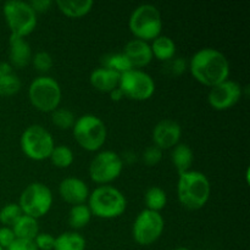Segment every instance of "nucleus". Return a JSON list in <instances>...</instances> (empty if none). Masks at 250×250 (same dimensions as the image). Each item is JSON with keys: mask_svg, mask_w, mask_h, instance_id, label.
I'll use <instances>...</instances> for the list:
<instances>
[{"mask_svg": "<svg viewBox=\"0 0 250 250\" xmlns=\"http://www.w3.org/2000/svg\"><path fill=\"white\" fill-rule=\"evenodd\" d=\"M188 68L195 81L210 88L229 80L231 71L229 59L215 48H203L194 53Z\"/></svg>", "mask_w": 250, "mask_h": 250, "instance_id": "nucleus-1", "label": "nucleus"}, {"mask_svg": "<svg viewBox=\"0 0 250 250\" xmlns=\"http://www.w3.org/2000/svg\"><path fill=\"white\" fill-rule=\"evenodd\" d=\"M177 198L188 210H199L207 205L211 195V183L203 172L189 170L178 175Z\"/></svg>", "mask_w": 250, "mask_h": 250, "instance_id": "nucleus-2", "label": "nucleus"}, {"mask_svg": "<svg viewBox=\"0 0 250 250\" xmlns=\"http://www.w3.org/2000/svg\"><path fill=\"white\" fill-rule=\"evenodd\" d=\"M88 207L92 215L104 220L117 219L127 209V199L124 193L114 186H99L88 198Z\"/></svg>", "mask_w": 250, "mask_h": 250, "instance_id": "nucleus-3", "label": "nucleus"}, {"mask_svg": "<svg viewBox=\"0 0 250 250\" xmlns=\"http://www.w3.org/2000/svg\"><path fill=\"white\" fill-rule=\"evenodd\" d=\"M128 28L136 39L151 42L163 31V17L155 5L142 4L132 11L128 20Z\"/></svg>", "mask_w": 250, "mask_h": 250, "instance_id": "nucleus-4", "label": "nucleus"}, {"mask_svg": "<svg viewBox=\"0 0 250 250\" xmlns=\"http://www.w3.org/2000/svg\"><path fill=\"white\" fill-rule=\"evenodd\" d=\"M72 133L78 146L87 151L100 150L107 138L104 121L93 114H85L76 119Z\"/></svg>", "mask_w": 250, "mask_h": 250, "instance_id": "nucleus-5", "label": "nucleus"}, {"mask_svg": "<svg viewBox=\"0 0 250 250\" xmlns=\"http://www.w3.org/2000/svg\"><path fill=\"white\" fill-rule=\"evenodd\" d=\"M31 104L41 112H53L60 107L62 92L55 78L50 76H39L34 78L28 87Z\"/></svg>", "mask_w": 250, "mask_h": 250, "instance_id": "nucleus-6", "label": "nucleus"}, {"mask_svg": "<svg viewBox=\"0 0 250 250\" xmlns=\"http://www.w3.org/2000/svg\"><path fill=\"white\" fill-rule=\"evenodd\" d=\"M20 146L22 153L28 159L43 161L49 159L55 146V142L48 129L41 125H31L22 132Z\"/></svg>", "mask_w": 250, "mask_h": 250, "instance_id": "nucleus-7", "label": "nucleus"}, {"mask_svg": "<svg viewBox=\"0 0 250 250\" xmlns=\"http://www.w3.org/2000/svg\"><path fill=\"white\" fill-rule=\"evenodd\" d=\"M53 202L54 197L50 188L42 182H33L22 190L17 204L23 215L38 220L50 211Z\"/></svg>", "mask_w": 250, "mask_h": 250, "instance_id": "nucleus-8", "label": "nucleus"}, {"mask_svg": "<svg viewBox=\"0 0 250 250\" xmlns=\"http://www.w3.org/2000/svg\"><path fill=\"white\" fill-rule=\"evenodd\" d=\"M2 14L11 34L23 37L32 33L37 27V14L29 2L11 0L2 5Z\"/></svg>", "mask_w": 250, "mask_h": 250, "instance_id": "nucleus-9", "label": "nucleus"}, {"mask_svg": "<svg viewBox=\"0 0 250 250\" xmlns=\"http://www.w3.org/2000/svg\"><path fill=\"white\" fill-rule=\"evenodd\" d=\"M124 171V159L112 150H103L93 158L89 165L90 180L100 186L116 181Z\"/></svg>", "mask_w": 250, "mask_h": 250, "instance_id": "nucleus-10", "label": "nucleus"}, {"mask_svg": "<svg viewBox=\"0 0 250 250\" xmlns=\"http://www.w3.org/2000/svg\"><path fill=\"white\" fill-rule=\"evenodd\" d=\"M119 89L128 99L144 102L150 99L155 93V82L146 71L132 68L121 75Z\"/></svg>", "mask_w": 250, "mask_h": 250, "instance_id": "nucleus-11", "label": "nucleus"}, {"mask_svg": "<svg viewBox=\"0 0 250 250\" xmlns=\"http://www.w3.org/2000/svg\"><path fill=\"white\" fill-rule=\"evenodd\" d=\"M165 220L160 212L144 209L137 215L132 226V237L139 246H150L163 236Z\"/></svg>", "mask_w": 250, "mask_h": 250, "instance_id": "nucleus-12", "label": "nucleus"}, {"mask_svg": "<svg viewBox=\"0 0 250 250\" xmlns=\"http://www.w3.org/2000/svg\"><path fill=\"white\" fill-rule=\"evenodd\" d=\"M243 95V88L238 82L226 80L210 88L208 103L216 111H226L238 104Z\"/></svg>", "mask_w": 250, "mask_h": 250, "instance_id": "nucleus-13", "label": "nucleus"}, {"mask_svg": "<svg viewBox=\"0 0 250 250\" xmlns=\"http://www.w3.org/2000/svg\"><path fill=\"white\" fill-rule=\"evenodd\" d=\"M182 136V127L173 120H163L153 128L154 146L160 150H168L177 146Z\"/></svg>", "mask_w": 250, "mask_h": 250, "instance_id": "nucleus-14", "label": "nucleus"}, {"mask_svg": "<svg viewBox=\"0 0 250 250\" xmlns=\"http://www.w3.org/2000/svg\"><path fill=\"white\" fill-rule=\"evenodd\" d=\"M59 194L61 199L73 205L85 204L89 198V188L87 183L78 177H66L59 185Z\"/></svg>", "mask_w": 250, "mask_h": 250, "instance_id": "nucleus-15", "label": "nucleus"}, {"mask_svg": "<svg viewBox=\"0 0 250 250\" xmlns=\"http://www.w3.org/2000/svg\"><path fill=\"white\" fill-rule=\"evenodd\" d=\"M124 54L128 61L131 62L133 68L146 67L153 60V53H151L150 44L148 42L141 41V39H132L125 45Z\"/></svg>", "mask_w": 250, "mask_h": 250, "instance_id": "nucleus-16", "label": "nucleus"}, {"mask_svg": "<svg viewBox=\"0 0 250 250\" xmlns=\"http://www.w3.org/2000/svg\"><path fill=\"white\" fill-rule=\"evenodd\" d=\"M9 63L12 67L23 68L31 62L33 54L26 38L11 34L9 39Z\"/></svg>", "mask_w": 250, "mask_h": 250, "instance_id": "nucleus-17", "label": "nucleus"}, {"mask_svg": "<svg viewBox=\"0 0 250 250\" xmlns=\"http://www.w3.org/2000/svg\"><path fill=\"white\" fill-rule=\"evenodd\" d=\"M120 77H121L120 73L100 66L90 72L89 82L92 87L99 92L111 93L112 90L119 88Z\"/></svg>", "mask_w": 250, "mask_h": 250, "instance_id": "nucleus-18", "label": "nucleus"}, {"mask_svg": "<svg viewBox=\"0 0 250 250\" xmlns=\"http://www.w3.org/2000/svg\"><path fill=\"white\" fill-rule=\"evenodd\" d=\"M56 6L61 14L71 19H80L92 11L94 1L92 0H58Z\"/></svg>", "mask_w": 250, "mask_h": 250, "instance_id": "nucleus-19", "label": "nucleus"}, {"mask_svg": "<svg viewBox=\"0 0 250 250\" xmlns=\"http://www.w3.org/2000/svg\"><path fill=\"white\" fill-rule=\"evenodd\" d=\"M150 48L153 58L158 59L159 61H163V62L172 60L176 55V43L172 38H170L168 36H164V34H160L154 41H151Z\"/></svg>", "mask_w": 250, "mask_h": 250, "instance_id": "nucleus-20", "label": "nucleus"}, {"mask_svg": "<svg viewBox=\"0 0 250 250\" xmlns=\"http://www.w3.org/2000/svg\"><path fill=\"white\" fill-rule=\"evenodd\" d=\"M171 160H172V164L177 170L178 175L187 172L190 170V166L194 160V154H193L192 148L186 143H178L177 146L172 148Z\"/></svg>", "mask_w": 250, "mask_h": 250, "instance_id": "nucleus-21", "label": "nucleus"}, {"mask_svg": "<svg viewBox=\"0 0 250 250\" xmlns=\"http://www.w3.org/2000/svg\"><path fill=\"white\" fill-rule=\"evenodd\" d=\"M12 231L16 238L19 239H29L33 241L39 233L38 220L33 219L27 215H22L14 225H12Z\"/></svg>", "mask_w": 250, "mask_h": 250, "instance_id": "nucleus-22", "label": "nucleus"}, {"mask_svg": "<svg viewBox=\"0 0 250 250\" xmlns=\"http://www.w3.org/2000/svg\"><path fill=\"white\" fill-rule=\"evenodd\" d=\"M54 250H85V239L76 231L63 232L55 237Z\"/></svg>", "mask_w": 250, "mask_h": 250, "instance_id": "nucleus-23", "label": "nucleus"}, {"mask_svg": "<svg viewBox=\"0 0 250 250\" xmlns=\"http://www.w3.org/2000/svg\"><path fill=\"white\" fill-rule=\"evenodd\" d=\"M92 216V211L87 204L73 205L68 212V225L73 229H84L90 222Z\"/></svg>", "mask_w": 250, "mask_h": 250, "instance_id": "nucleus-24", "label": "nucleus"}, {"mask_svg": "<svg viewBox=\"0 0 250 250\" xmlns=\"http://www.w3.org/2000/svg\"><path fill=\"white\" fill-rule=\"evenodd\" d=\"M144 203H146V209L151 210V211L160 212L161 210L165 209L167 204V195L163 188L158 186L148 188L144 194Z\"/></svg>", "mask_w": 250, "mask_h": 250, "instance_id": "nucleus-25", "label": "nucleus"}, {"mask_svg": "<svg viewBox=\"0 0 250 250\" xmlns=\"http://www.w3.org/2000/svg\"><path fill=\"white\" fill-rule=\"evenodd\" d=\"M51 164L58 168H67L75 161V154H73L72 149L67 146H55L53 151H51L50 156Z\"/></svg>", "mask_w": 250, "mask_h": 250, "instance_id": "nucleus-26", "label": "nucleus"}, {"mask_svg": "<svg viewBox=\"0 0 250 250\" xmlns=\"http://www.w3.org/2000/svg\"><path fill=\"white\" fill-rule=\"evenodd\" d=\"M102 63L103 67L115 71V72L120 73V75L133 68L124 53L107 54V55H105L102 59Z\"/></svg>", "mask_w": 250, "mask_h": 250, "instance_id": "nucleus-27", "label": "nucleus"}, {"mask_svg": "<svg viewBox=\"0 0 250 250\" xmlns=\"http://www.w3.org/2000/svg\"><path fill=\"white\" fill-rule=\"evenodd\" d=\"M51 122L59 129H70L75 125L76 116L71 110L66 107H58L51 112Z\"/></svg>", "mask_w": 250, "mask_h": 250, "instance_id": "nucleus-28", "label": "nucleus"}, {"mask_svg": "<svg viewBox=\"0 0 250 250\" xmlns=\"http://www.w3.org/2000/svg\"><path fill=\"white\" fill-rule=\"evenodd\" d=\"M21 89V81L14 72L0 75V95L12 97Z\"/></svg>", "mask_w": 250, "mask_h": 250, "instance_id": "nucleus-29", "label": "nucleus"}, {"mask_svg": "<svg viewBox=\"0 0 250 250\" xmlns=\"http://www.w3.org/2000/svg\"><path fill=\"white\" fill-rule=\"evenodd\" d=\"M23 215L21 208L16 203L6 204L0 210V222L6 227H12V225Z\"/></svg>", "mask_w": 250, "mask_h": 250, "instance_id": "nucleus-30", "label": "nucleus"}, {"mask_svg": "<svg viewBox=\"0 0 250 250\" xmlns=\"http://www.w3.org/2000/svg\"><path fill=\"white\" fill-rule=\"evenodd\" d=\"M32 63H33L34 68L37 71L42 73H46L50 71V68L53 67L54 60L53 56L48 53V51H37L33 56H32Z\"/></svg>", "mask_w": 250, "mask_h": 250, "instance_id": "nucleus-31", "label": "nucleus"}, {"mask_svg": "<svg viewBox=\"0 0 250 250\" xmlns=\"http://www.w3.org/2000/svg\"><path fill=\"white\" fill-rule=\"evenodd\" d=\"M163 158V150L155 146H148L143 153V161L146 166H155L158 165Z\"/></svg>", "mask_w": 250, "mask_h": 250, "instance_id": "nucleus-32", "label": "nucleus"}, {"mask_svg": "<svg viewBox=\"0 0 250 250\" xmlns=\"http://www.w3.org/2000/svg\"><path fill=\"white\" fill-rule=\"evenodd\" d=\"M38 250H54V244H55V237L50 233L45 232H39L36 238L33 239Z\"/></svg>", "mask_w": 250, "mask_h": 250, "instance_id": "nucleus-33", "label": "nucleus"}, {"mask_svg": "<svg viewBox=\"0 0 250 250\" xmlns=\"http://www.w3.org/2000/svg\"><path fill=\"white\" fill-rule=\"evenodd\" d=\"M15 239H16V237H15L14 231H12L11 227H0V247H1L2 249L6 250L10 246H11L12 242H14Z\"/></svg>", "mask_w": 250, "mask_h": 250, "instance_id": "nucleus-34", "label": "nucleus"}, {"mask_svg": "<svg viewBox=\"0 0 250 250\" xmlns=\"http://www.w3.org/2000/svg\"><path fill=\"white\" fill-rule=\"evenodd\" d=\"M6 250H38L33 241L16 238Z\"/></svg>", "mask_w": 250, "mask_h": 250, "instance_id": "nucleus-35", "label": "nucleus"}, {"mask_svg": "<svg viewBox=\"0 0 250 250\" xmlns=\"http://www.w3.org/2000/svg\"><path fill=\"white\" fill-rule=\"evenodd\" d=\"M167 66H170L171 67V72L173 73V75H181V73H183L186 71V68L188 67L187 62H186L183 59H175L173 58L172 60L167 61Z\"/></svg>", "mask_w": 250, "mask_h": 250, "instance_id": "nucleus-36", "label": "nucleus"}, {"mask_svg": "<svg viewBox=\"0 0 250 250\" xmlns=\"http://www.w3.org/2000/svg\"><path fill=\"white\" fill-rule=\"evenodd\" d=\"M29 5L34 10V12L38 15L48 11L53 5V1H50V0H33V1H29Z\"/></svg>", "mask_w": 250, "mask_h": 250, "instance_id": "nucleus-37", "label": "nucleus"}, {"mask_svg": "<svg viewBox=\"0 0 250 250\" xmlns=\"http://www.w3.org/2000/svg\"><path fill=\"white\" fill-rule=\"evenodd\" d=\"M110 97H111V99L115 100V102H119V100H121L122 98H124V94H122L121 90H120L119 88H116V89L112 90V92L110 93Z\"/></svg>", "mask_w": 250, "mask_h": 250, "instance_id": "nucleus-38", "label": "nucleus"}, {"mask_svg": "<svg viewBox=\"0 0 250 250\" xmlns=\"http://www.w3.org/2000/svg\"><path fill=\"white\" fill-rule=\"evenodd\" d=\"M175 250H189V249L185 248V247H180V248H176Z\"/></svg>", "mask_w": 250, "mask_h": 250, "instance_id": "nucleus-39", "label": "nucleus"}, {"mask_svg": "<svg viewBox=\"0 0 250 250\" xmlns=\"http://www.w3.org/2000/svg\"><path fill=\"white\" fill-rule=\"evenodd\" d=\"M0 250H4V249H2V248H1V247H0Z\"/></svg>", "mask_w": 250, "mask_h": 250, "instance_id": "nucleus-40", "label": "nucleus"}]
</instances>
